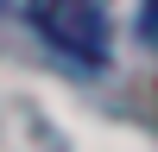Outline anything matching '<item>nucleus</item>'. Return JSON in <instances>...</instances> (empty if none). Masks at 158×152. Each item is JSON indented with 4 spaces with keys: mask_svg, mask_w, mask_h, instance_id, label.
I'll list each match as a JSON object with an SVG mask.
<instances>
[{
    "mask_svg": "<svg viewBox=\"0 0 158 152\" xmlns=\"http://www.w3.org/2000/svg\"><path fill=\"white\" fill-rule=\"evenodd\" d=\"M32 32L76 70H108V0H25Z\"/></svg>",
    "mask_w": 158,
    "mask_h": 152,
    "instance_id": "nucleus-1",
    "label": "nucleus"
},
{
    "mask_svg": "<svg viewBox=\"0 0 158 152\" xmlns=\"http://www.w3.org/2000/svg\"><path fill=\"white\" fill-rule=\"evenodd\" d=\"M146 38L158 44V0H146Z\"/></svg>",
    "mask_w": 158,
    "mask_h": 152,
    "instance_id": "nucleus-2",
    "label": "nucleus"
},
{
    "mask_svg": "<svg viewBox=\"0 0 158 152\" xmlns=\"http://www.w3.org/2000/svg\"><path fill=\"white\" fill-rule=\"evenodd\" d=\"M0 6H6V0H0Z\"/></svg>",
    "mask_w": 158,
    "mask_h": 152,
    "instance_id": "nucleus-3",
    "label": "nucleus"
}]
</instances>
